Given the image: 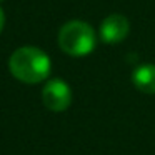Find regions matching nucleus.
<instances>
[{"label": "nucleus", "instance_id": "obj_3", "mask_svg": "<svg viewBox=\"0 0 155 155\" xmlns=\"http://www.w3.org/2000/svg\"><path fill=\"white\" fill-rule=\"evenodd\" d=\"M44 105L52 112H64L72 104V90L67 82L60 78H52L45 84L42 90Z\"/></svg>", "mask_w": 155, "mask_h": 155}, {"label": "nucleus", "instance_id": "obj_2", "mask_svg": "<svg viewBox=\"0 0 155 155\" xmlns=\"http://www.w3.org/2000/svg\"><path fill=\"white\" fill-rule=\"evenodd\" d=\"M95 32L87 22L70 20L58 30V47L70 57H85L95 48Z\"/></svg>", "mask_w": 155, "mask_h": 155}, {"label": "nucleus", "instance_id": "obj_4", "mask_svg": "<svg viewBox=\"0 0 155 155\" xmlns=\"http://www.w3.org/2000/svg\"><path fill=\"white\" fill-rule=\"evenodd\" d=\"M130 32V22L122 14H110L100 24V38L105 44H120Z\"/></svg>", "mask_w": 155, "mask_h": 155}, {"label": "nucleus", "instance_id": "obj_7", "mask_svg": "<svg viewBox=\"0 0 155 155\" xmlns=\"http://www.w3.org/2000/svg\"><path fill=\"white\" fill-rule=\"evenodd\" d=\"M0 2H2V0H0Z\"/></svg>", "mask_w": 155, "mask_h": 155}, {"label": "nucleus", "instance_id": "obj_1", "mask_svg": "<svg viewBox=\"0 0 155 155\" xmlns=\"http://www.w3.org/2000/svg\"><path fill=\"white\" fill-rule=\"evenodd\" d=\"M10 74L24 84H40L47 80L52 68L50 57L37 47H20L8 58Z\"/></svg>", "mask_w": 155, "mask_h": 155}, {"label": "nucleus", "instance_id": "obj_6", "mask_svg": "<svg viewBox=\"0 0 155 155\" xmlns=\"http://www.w3.org/2000/svg\"><path fill=\"white\" fill-rule=\"evenodd\" d=\"M4 25H5V14H4V8L0 7V34L4 30Z\"/></svg>", "mask_w": 155, "mask_h": 155}, {"label": "nucleus", "instance_id": "obj_5", "mask_svg": "<svg viewBox=\"0 0 155 155\" xmlns=\"http://www.w3.org/2000/svg\"><path fill=\"white\" fill-rule=\"evenodd\" d=\"M132 82L135 88L143 94L153 95L155 94V65L153 64H143L137 67L132 74Z\"/></svg>", "mask_w": 155, "mask_h": 155}]
</instances>
